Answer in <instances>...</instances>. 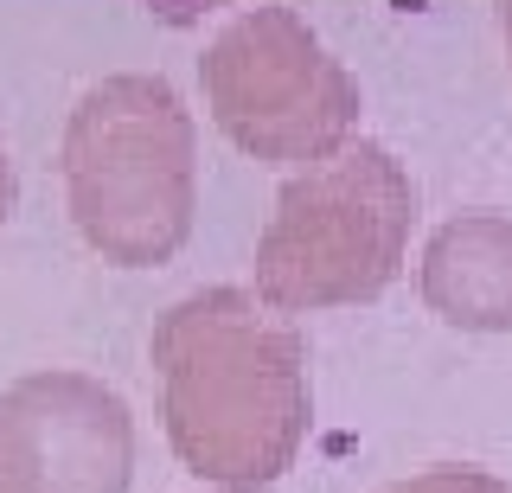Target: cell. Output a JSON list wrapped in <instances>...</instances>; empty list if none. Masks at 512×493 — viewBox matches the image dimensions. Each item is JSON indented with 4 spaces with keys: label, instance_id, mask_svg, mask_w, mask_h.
<instances>
[{
    "label": "cell",
    "instance_id": "30bf717a",
    "mask_svg": "<svg viewBox=\"0 0 512 493\" xmlns=\"http://www.w3.org/2000/svg\"><path fill=\"white\" fill-rule=\"evenodd\" d=\"M500 33H506V58H512V0H500Z\"/></svg>",
    "mask_w": 512,
    "mask_h": 493
},
{
    "label": "cell",
    "instance_id": "5b68a950",
    "mask_svg": "<svg viewBox=\"0 0 512 493\" xmlns=\"http://www.w3.org/2000/svg\"><path fill=\"white\" fill-rule=\"evenodd\" d=\"M135 417L103 378L45 365L0 391V493H128Z\"/></svg>",
    "mask_w": 512,
    "mask_h": 493
},
{
    "label": "cell",
    "instance_id": "ba28073f",
    "mask_svg": "<svg viewBox=\"0 0 512 493\" xmlns=\"http://www.w3.org/2000/svg\"><path fill=\"white\" fill-rule=\"evenodd\" d=\"M141 7H148L154 20H167V26H192V20H205L212 7H231V0H141Z\"/></svg>",
    "mask_w": 512,
    "mask_h": 493
},
{
    "label": "cell",
    "instance_id": "8992f818",
    "mask_svg": "<svg viewBox=\"0 0 512 493\" xmlns=\"http://www.w3.org/2000/svg\"><path fill=\"white\" fill-rule=\"evenodd\" d=\"M429 314L461 333H512V218L461 212L429 237L416 269Z\"/></svg>",
    "mask_w": 512,
    "mask_h": 493
},
{
    "label": "cell",
    "instance_id": "277c9868",
    "mask_svg": "<svg viewBox=\"0 0 512 493\" xmlns=\"http://www.w3.org/2000/svg\"><path fill=\"white\" fill-rule=\"evenodd\" d=\"M212 122L269 167H314L359 129V84L295 7H250L205 45Z\"/></svg>",
    "mask_w": 512,
    "mask_h": 493
},
{
    "label": "cell",
    "instance_id": "7a4b0ae2",
    "mask_svg": "<svg viewBox=\"0 0 512 493\" xmlns=\"http://www.w3.org/2000/svg\"><path fill=\"white\" fill-rule=\"evenodd\" d=\"M64 199L77 237L116 269L173 263L199 212V129L167 77L116 71L64 122Z\"/></svg>",
    "mask_w": 512,
    "mask_h": 493
},
{
    "label": "cell",
    "instance_id": "52a82bcc",
    "mask_svg": "<svg viewBox=\"0 0 512 493\" xmlns=\"http://www.w3.org/2000/svg\"><path fill=\"white\" fill-rule=\"evenodd\" d=\"M378 493H512V487L500 481V474H487V468H423V474L391 481Z\"/></svg>",
    "mask_w": 512,
    "mask_h": 493
},
{
    "label": "cell",
    "instance_id": "6da1fadb",
    "mask_svg": "<svg viewBox=\"0 0 512 493\" xmlns=\"http://www.w3.org/2000/svg\"><path fill=\"white\" fill-rule=\"evenodd\" d=\"M167 442L224 493L276 487L308 442V353L250 289H192L154 321Z\"/></svg>",
    "mask_w": 512,
    "mask_h": 493
},
{
    "label": "cell",
    "instance_id": "3957f363",
    "mask_svg": "<svg viewBox=\"0 0 512 493\" xmlns=\"http://www.w3.org/2000/svg\"><path fill=\"white\" fill-rule=\"evenodd\" d=\"M410 225L416 186L404 161L378 141H346L276 193V212L256 237V301L269 314L378 301L404 269Z\"/></svg>",
    "mask_w": 512,
    "mask_h": 493
},
{
    "label": "cell",
    "instance_id": "9c48e42d",
    "mask_svg": "<svg viewBox=\"0 0 512 493\" xmlns=\"http://www.w3.org/2000/svg\"><path fill=\"white\" fill-rule=\"evenodd\" d=\"M13 199H20V180H13V154H7V141H0V231H7V218H13Z\"/></svg>",
    "mask_w": 512,
    "mask_h": 493
}]
</instances>
